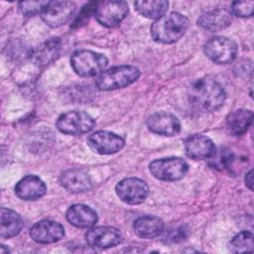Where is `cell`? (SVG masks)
Listing matches in <instances>:
<instances>
[{
    "instance_id": "6da1fadb",
    "label": "cell",
    "mask_w": 254,
    "mask_h": 254,
    "mask_svg": "<svg viewBox=\"0 0 254 254\" xmlns=\"http://www.w3.org/2000/svg\"><path fill=\"white\" fill-rule=\"evenodd\" d=\"M189 99L198 110L211 112L219 109L226 99L221 83L211 75L195 79L189 88Z\"/></svg>"
},
{
    "instance_id": "7a4b0ae2",
    "label": "cell",
    "mask_w": 254,
    "mask_h": 254,
    "mask_svg": "<svg viewBox=\"0 0 254 254\" xmlns=\"http://www.w3.org/2000/svg\"><path fill=\"white\" fill-rule=\"evenodd\" d=\"M190 26V20L178 12H171L157 19L151 26L152 39L160 44H173L180 40Z\"/></svg>"
},
{
    "instance_id": "3957f363",
    "label": "cell",
    "mask_w": 254,
    "mask_h": 254,
    "mask_svg": "<svg viewBox=\"0 0 254 254\" xmlns=\"http://www.w3.org/2000/svg\"><path fill=\"white\" fill-rule=\"evenodd\" d=\"M140 70L134 65H117L110 67L101 72L96 80L95 85L99 90L109 91L126 87L135 82L140 76Z\"/></svg>"
},
{
    "instance_id": "277c9868",
    "label": "cell",
    "mask_w": 254,
    "mask_h": 254,
    "mask_svg": "<svg viewBox=\"0 0 254 254\" xmlns=\"http://www.w3.org/2000/svg\"><path fill=\"white\" fill-rule=\"evenodd\" d=\"M108 64L107 58L100 53L90 50L75 51L70 57V65L73 71L81 77H93L105 70Z\"/></svg>"
},
{
    "instance_id": "5b68a950",
    "label": "cell",
    "mask_w": 254,
    "mask_h": 254,
    "mask_svg": "<svg viewBox=\"0 0 254 254\" xmlns=\"http://www.w3.org/2000/svg\"><path fill=\"white\" fill-rule=\"evenodd\" d=\"M149 171L157 180L175 182L183 179L187 175L189 165L182 158L168 157L151 162Z\"/></svg>"
},
{
    "instance_id": "8992f818",
    "label": "cell",
    "mask_w": 254,
    "mask_h": 254,
    "mask_svg": "<svg viewBox=\"0 0 254 254\" xmlns=\"http://www.w3.org/2000/svg\"><path fill=\"white\" fill-rule=\"evenodd\" d=\"M95 120L84 111L72 110L59 116L56 121L57 129L67 135H79L90 132L95 127Z\"/></svg>"
},
{
    "instance_id": "52a82bcc",
    "label": "cell",
    "mask_w": 254,
    "mask_h": 254,
    "mask_svg": "<svg viewBox=\"0 0 254 254\" xmlns=\"http://www.w3.org/2000/svg\"><path fill=\"white\" fill-rule=\"evenodd\" d=\"M204 55L217 64H226L232 63L237 56V44L224 36L210 38L203 46Z\"/></svg>"
},
{
    "instance_id": "ba28073f",
    "label": "cell",
    "mask_w": 254,
    "mask_h": 254,
    "mask_svg": "<svg viewBox=\"0 0 254 254\" xmlns=\"http://www.w3.org/2000/svg\"><path fill=\"white\" fill-rule=\"evenodd\" d=\"M128 12L129 7L125 1H101L96 2L93 15L100 25L113 28L125 19Z\"/></svg>"
},
{
    "instance_id": "9c48e42d",
    "label": "cell",
    "mask_w": 254,
    "mask_h": 254,
    "mask_svg": "<svg viewBox=\"0 0 254 254\" xmlns=\"http://www.w3.org/2000/svg\"><path fill=\"white\" fill-rule=\"evenodd\" d=\"M117 196L125 203L140 204L149 194V186L139 178H126L118 182L115 187Z\"/></svg>"
},
{
    "instance_id": "30bf717a",
    "label": "cell",
    "mask_w": 254,
    "mask_h": 254,
    "mask_svg": "<svg viewBox=\"0 0 254 254\" xmlns=\"http://www.w3.org/2000/svg\"><path fill=\"white\" fill-rule=\"evenodd\" d=\"M75 12V4L71 1H48L41 12L43 21L52 28L66 24Z\"/></svg>"
},
{
    "instance_id": "8fae6325",
    "label": "cell",
    "mask_w": 254,
    "mask_h": 254,
    "mask_svg": "<svg viewBox=\"0 0 254 254\" xmlns=\"http://www.w3.org/2000/svg\"><path fill=\"white\" fill-rule=\"evenodd\" d=\"M86 143L96 154L111 155L123 149L125 140L114 132L99 130L90 134L86 139Z\"/></svg>"
},
{
    "instance_id": "7c38bea8",
    "label": "cell",
    "mask_w": 254,
    "mask_h": 254,
    "mask_svg": "<svg viewBox=\"0 0 254 254\" xmlns=\"http://www.w3.org/2000/svg\"><path fill=\"white\" fill-rule=\"evenodd\" d=\"M122 238L120 230L113 226H92L85 233L87 244L90 247L98 249L115 247L121 243Z\"/></svg>"
},
{
    "instance_id": "4fadbf2b",
    "label": "cell",
    "mask_w": 254,
    "mask_h": 254,
    "mask_svg": "<svg viewBox=\"0 0 254 254\" xmlns=\"http://www.w3.org/2000/svg\"><path fill=\"white\" fill-rule=\"evenodd\" d=\"M30 236L37 243L51 244L60 241L64 236V228L58 221L44 219L31 227Z\"/></svg>"
},
{
    "instance_id": "5bb4252c",
    "label": "cell",
    "mask_w": 254,
    "mask_h": 254,
    "mask_svg": "<svg viewBox=\"0 0 254 254\" xmlns=\"http://www.w3.org/2000/svg\"><path fill=\"white\" fill-rule=\"evenodd\" d=\"M146 123L151 132L162 136H175L181 132L182 128L178 117L165 111L151 114Z\"/></svg>"
},
{
    "instance_id": "9a60e30c",
    "label": "cell",
    "mask_w": 254,
    "mask_h": 254,
    "mask_svg": "<svg viewBox=\"0 0 254 254\" xmlns=\"http://www.w3.org/2000/svg\"><path fill=\"white\" fill-rule=\"evenodd\" d=\"M185 151L187 156L192 160H205L215 156L216 147L207 136L193 134L186 139Z\"/></svg>"
},
{
    "instance_id": "2e32d148",
    "label": "cell",
    "mask_w": 254,
    "mask_h": 254,
    "mask_svg": "<svg viewBox=\"0 0 254 254\" xmlns=\"http://www.w3.org/2000/svg\"><path fill=\"white\" fill-rule=\"evenodd\" d=\"M232 22V13L227 8L217 7L205 11L196 20L197 26L208 32H218L227 28Z\"/></svg>"
},
{
    "instance_id": "e0dca14e",
    "label": "cell",
    "mask_w": 254,
    "mask_h": 254,
    "mask_svg": "<svg viewBox=\"0 0 254 254\" xmlns=\"http://www.w3.org/2000/svg\"><path fill=\"white\" fill-rule=\"evenodd\" d=\"M14 191L20 199L36 200L46 194L47 186L40 177L27 175L16 184Z\"/></svg>"
},
{
    "instance_id": "ac0fdd59",
    "label": "cell",
    "mask_w": 254,
    "mask_h": 254,
    "mask_svg": "<svg viewBox=\"0 0 254 254\" xmlns=\"http://www.w3.org/2000/svg\"><path fill=\"white\" fill-rule=\"evenodd\" d=\"M60 183L64 189L71 193H82L89 191L92 182L89 175L81 169H69L62 173Z\"/></svg>"
},
{
    "instance_id": "d6986e66",
    "label": "cell",
    "mask_w": 254,
    "mask_h": 254,
    "mask_svg": "<svg viewBox=\"0 0 254 254\" xmlns=\"http://www.w3.org/2000/svg\"><path fill=\"white\" fill-rule=\"evenodd\" d=\"M66 220L78 228H90L98 220L96 211L83 203L71 204L65 211Z\"/></svg>"
},
{
    "instance_id": "ffe728a7",
    "label": "cell",
    "mask_w": 254,
    "mask_h": 254,
    "mask_svg": "<svg viewBox=\"0 0 254 254\" xmlns=\"http://www.w3.org/2000/svg\"><path fill=\"white\" fill-rule=\"evenodd\" d=\"M62 42L60 38H53L41 44L28 55L30 60L38 66H44L53 62L60 54Z\"/></svg>"
},
{
    "instance_id": "44dd1931",
    "label": "cell",
    "mask_w": 254,
    "mask_h": 254,
    "mask_svg": "<svg viewBox=\"0 0 254 254\" xmlns=\"http://www.w3.org/2000/svg\"><path fill=\"white\" fill-rule=\"evenodd\" d=\"M164 221L155 215H143L133 223V232L140 238L153 239L164 232Z\"/></svg>"
},
{
    "instance_id": "7402d4cb",
    "label": "cell",
    "mask_w": 254,
    "mask_h": 254,
    "mask_svg": "<svg viewBox=\"0 0 254 254\" xmlns=\"http://www.w3.org/2000/svg\"><path fill=\"white\" fill-rule=\"evenodd\" d=\"M253 113L248 109H237L230 112L226 117V128L232 135L244 134L251 126Z\"/></svg>"
},
{
    "instance_id": "603a6c76",
    "label": "cell",
    "mask_w": 254,
    "mask_h": 254,
    "mask_svg": "<svg viewBox=\"0 0 254 254\" xmlns=\"http://www.w3.org/2000/svg\"><path fill=\"white\" fill-rule=\"evenodd\" d=\"M23 225V220L19 213L6 207L1 208L0 236L3 239H8L19 234Z\"/></svg>"
},
{
    "instance_id": "cb8c5ba5",
    "label": "cell",
    "mask_w": 254,
    "mask_h": 254,
    "mask_svg": "<svg viewBox=\"0 0 254 254\" xmlns=\"http://www.w3.org/2000/svg\"><path fill=\"white\" fill-rule=\"evenodd\" d=\"M134 7L137 12L148 19H159L166 15L169 2L165 0H144L134 2Z\"/></svg>"
},
{
    "instance_id": "d4e9b609",
    "label": "cell",
    "mask_w": 254,
    "mask_h": 254,
    "mask_svg": "<svg viewBox=\"0 0 254 254\" xmlns=\"http://www.w3.org/2000/svg\"><path fill=\"white\" fill-rule=\"evenodd\" d=\"M228 249L232 253L253 252L254 250V236L250 231H242L229 241Z\"/></svg>"
},
{
    "instance_id": "484cf974",
    "label": "cell",
    "mask_w": 254,
    "mask_h": 254,
    "mask_svg": "<svg viewBox=\"0 0 254 254\" xmlns=\"http://www.w3.org/2000/svg\"><path fill=\"white\" fill-rule=\"evenodd\" d=\"M189 234V229L185 225H181L179 227L173 228L168 230L164 235H163V242L164 243H179L184 241Z\"/></svg>"
},
{
    "instance_id": "4316f807",
    "label": "cell",
    "mask_w": 254,
    "mask_h": 254,
    "mask_svg": "<svg viewBox=\"0 0 254 254\" xmlns=\"http://www.w3.org/2000/svg\"><path fill=\"white\" fill-rule=\"evenodd\" d=\"M254 2L249 1H234L231 5V13L240 18H249L253 15Z\"/></svg>"
},
{
    "instance_id": "83f0119b",
    "label": "cell",
    "mask_w": 254,
    "mask_h": 254,
    "mask_svg": "<svg viewBox=\"0 0 254 254\" xmlns=\"http://www.w3.org/2000/svg\"><path fill=\"white\" fill-rule=\"evenodd\" d=\"M48 1H24L18 4L20 12L27 17L34 16L38 13L41 14Z\"/></svg>"
},
{
    "instance_id": "f1b7e54d",
    "label": "cell",
    "mask_w": 254,
    "mask_h": 254,
    "mask_svg": "<svg viewBox=\"0 0 254 254\" xmlns=\"http://www.w3.org/2000/svg\"><path fill=\"white\" fill-rule=\"evenodd\" d=\"M245 185L250 190H253V171L252 170H250L245 176Z\"/></svg>"
}]
</instances>
